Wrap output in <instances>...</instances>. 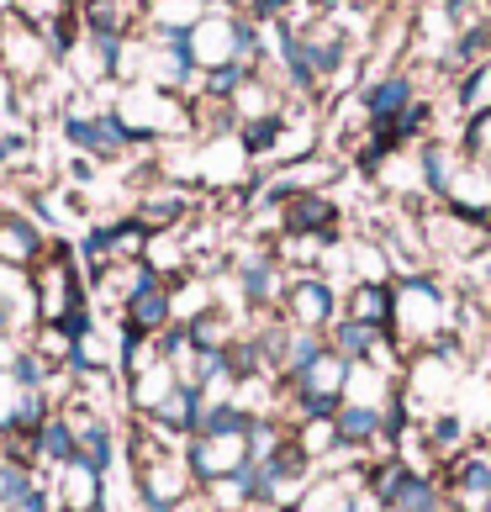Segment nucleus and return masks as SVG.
<instances>
[{
  "label": "nucleus",
  "instance_id": "31",
  "mask_svg": "<svg viewBox=\"0 0 491 512\" xmlns=\"http://www.w3.org/2000/svg\"><path fill=\"white\" fill-rule=\"evenodd\" d=\"M11 333V307H6V296H0V338Z\"/></svg>",
  "mask_w": 491,
  "mask_h": 512
},
{
  "label": "nucleus",
  "instance_id": "12",
  "mask_svg": "<svg viewBox=\"0 0 491 512\" xmlns=\"http://www.w3.org/2000/svg\"><path fill=\"white\" fill-rule=\"evenodd\" d=\"M64 138L74 148H85V154H122V148L132 143V127L122 117H69L64 122Z\"/></svg>",
  "mask_w": 491,
  "mask_h": 512
},
{
  "label": "nucleus",
  "instance_id": "21",
  "mask_svg": "<svg viewBox=\"0 0 491 512\" xmlns=\"http://www.w3.org/2000/svg\"><path fill=\"white\" fill-rule=\"evenodd\" d=\"M344 317L391 333V286H370V280H360V286L349 291V301H344Z\"/></svg>",
  "mask_w": 491,
  "mask_h": 512
},
{
  "label": "nucleus",
  "instance_id": "27",
  "mask_svg": "<svg viewBox=\"0 0 491 512\" xmlns=\"http://www.w3.org/2000/svg\"><path fill=\"white\" fill-rule=\"evenodd\" d=\"M460 106L470 111V117H491V64H481V69L460 85Z\"/></svg>",
  "mask_w": 491,
  "mask_h": 512
},
{
  "label": "nucleus",
  "instance_id": "18",
  "mask_svg": "<svg viewBox=\"0 0 491 512\" xmlns=\"http://www.w3.org/2000/svg\"><path fill=\"white\" fill-rule=\"evenodd\" d=\"M291 433H296V444H301V454H307L312 465L349 454V449H344V433H338V417H307V423H296Z\"/></svg>",
  "mask_w": 491,
  "mask_h": 512
},
{
  "label": "nucleus",
  "instance_id": "22",
  "mask_svg": "<svg viewBox=\"0 0 491 512\" xmlns=\"http://www.w3.org/2000/svg\"><path fill=\"white\" fill-rule=\"evenodd\" d=\"M37 460L43 465H69V460H80V433H74V423L59 412V417H48L43 428H37Z\"/></svg>",
  "mask_w": 491,
  "mask_h": 512
},
{
  "label": "nucleus",
  "instance_id": "23",
  "mask_svg": "<svg viewBox=\"0 0 491 512\" xmlns=\"http://www.w3.org/2000/svg\"><path fill=\"white\" fill-rule=\"evenodd\" d=\"M154 423L164 428V433H196V423H201V396L191 391V386H175L164 396V407L154 412Z\"/></svg>",
  "mask_w": 491,
  "mask_h": 512
},
{
  "label": "nucleus",
  "instance_id": "7",
  "mask_svg": "<svg viewBox=\"0 0 491 512\" xmlns=\"http://www.w3.org/2000/svg\"><path fill=\"white\" fill-rule=\"evenodd\" d=\"M169 328H175V291H169L164 280L154 275V280H148V286H143V291L122 307V333L164 338Z\"/></svg>",
  "mask_w": 491,
  "mask_h": 512
},
{
  "label": "nucleus",
  "instance_id": "20",
  "mask_svg": "<svg viewBox=\"0 0 491 512\" xmlns=\"http://www.w3.org/2000/svg\"><path fill=\"white\" fill-rule=\"evenodd\" d=\"M206 502L222 512H249L259 502V465L238 470V476H222V481H206Z\"/></svg>",
  "mask_w": 491,
  "mask_h": 512
},
{
  "label": "nucleus",
  "instance_id": "26",
  "mask_svg": "<svg viewBox=\"0 0 491 512\" xmlns=\"http://www.w3.org/2000/svg\"><path fill=\"white\" fill-rule=\"evenodd\" d=\"M428 428V439H433V449H439V460H455L460 454V444H465V423L455 412H433V423H423Z\"/></svg>",
  "mask_w": 491,
  "mask_h": 512
},
{
  "label": "nucleus",
  "instance_id": "1",
  "mask_svg": "<svg viewBox=\"0 0 491 512\" xmlns=\"http://www.w3.org/2000/svg\"><path fill=\"white\" fill-rule=\"evenodd\" d=\"M455 296H449L439 280H428V275H407V280H396L391 286V338H396V349H439V333L455 322Z\"/></svg>",
  "mask_w": 491,
  "mask_h": 512
},
{
  "label": "nucleus",
  "instance_id": "17",
  "mask_svg": "<svg viewBox=\"0 0 491 512\" xmlns=\"http://www.w3.org/2000/svg\"><path fill=\"white\" fill-rule=\"evenodd\" d=\"M180 386V375H175V365H169V359H159L154 370H143V375H132L127 381V402H132V412H159L164 407V396Z\"/></svg>",
  "mask_w": 491,
  "mask_h": 512
},
{
  "label": "nucleus",
  "instance_id": "16",
  "mask_svg": "<svg viewBox=\"0 0 491 512\" xmlns=\"http://www.w3.org/2000/svg\"><path fill=\"white\" fill-rule=\"evenodd\" d=\"M381 344H386V333H381V328H365V322H354V317H338L333 328H328V349L344 354L349 365L375 359V349H381Z\"/></svg>",
  "mask_w": 491,
  "mask_h": 512
},
{
  "label": "nucleus",
  "instance_id": "8",
  "mask_svg": "<svg viewBox=\"0 0 491 512\" xmlns=\"http://www.w3.org/2000/svg\"><path fill=\"white\" fill-rule=\"evenodd\" d=\"M428 243L439 254H455V259H470V254H481L486 249V222L481 217H465V212H433L428 222Z\"/></svg>",
  "mask_w": 491,
  "mask_h": 512
},
{
  "label": "nucleus",
  "instance_id": "14",
  "mask_svg": "<svg viewBox=\"0 0 491 512\" xmlns=\"http://www.w3.org/2000/svg\"><path fill=\"white\" fill-rule=\"evenodd\" d=\"M69 370L74 375H111V370H122V338H111L106 328H90L74 338V359H69Z\"/></svg>",
  "mask_w": 491,
  "mask_h": 512
},
{
  "label": "nucleus",
  "instance_id": "6",
  "mask_svg": "<svg viewBox=\"0 0 491 512\" xmlns=\"http://www.w3.org/2000/svg\"><path fill=\"white\" fill-rule=\"evenodd\" d=\"M286 317H291V328H301V333H328L333 322H338V296H333V286H328L323 275L291 280Z\"/></svg>",
  "mask_w": 491,
  "mask_h": 512
},
{
  "label": "nucleus",
  "instance_id": "5",
  "mask_svg": "<svg viewBox=\"0 0 491 512\" xmlns=\"http://www.w3.org/2000/svg\"><path fill=\"white\" fill-rule=\"evenodd\" d=\"M249 428H254V423H249ZM249 428H196L191 439H185V465H191V476L206 486V481H222V476L249 470V465H254Z\"/></svg>",
  "mask_w": 491,
  "mask_h": 512
},
{
  "label": "nucleus",
  "instance_id": "30",
  "mask_svg": "<svg viewBox=\"0 0 491 512\" xmlns=\"http://www.w3.org/2000/svg\"><path fill=\"white\" fill-rule=\"evenodd\" d=\"M275 138H280V117H259V122L243 127V148H249V154H264V148H275Z\"/></svg>",
  "mask_w": 491,
  "mask_h": 512
},
{
  "label": "nucleus",
  "instance_id": "13",
  "mask_svg": "<svg viewBox=\"0 0 491 512\" xmlns=\"http://www.w3.org/2000/svg\"><path fill=\"white\" fill-rule=\"evenodd\" d=\"M238 286L249 291L254 307H280L291 291V280H286V264H280V254H259L249 264H238Z\"/></svg>",
  "mask_w": 491,
  "mask_h": 512
},
{
  "label": "nucleus",
  "instance_id": "3",
  "mask_svg": "<svg viewBox=\"0 0 491 512\" xmlns=\"http://www.w3.org/2000/svg\"><path fill=\"white\" fill-rule=\"evenodd\" d=\"M132 454H138V486H143V507L148 512H180L185 497H191V465H185V454H169L159 444H148L138 433V444H132Z\"/></svg>",
  "mask_w": 491,
  "mask_h": 512
},
{
  "label": "nucleus",
  "instance_id": "29",
  "mask_svg": "<svg viewBox=\"0 0 491 512\" xmlns=\"http://www.w3.org/2000/svg\"><path fill=\"white\" fill-rule=\"evenodd\" d=\"M6 48H11V64H16V69H27V74L43 64V43H37V32H22V27H16Z\"/></svg>",
  "mask_w": 491,
  "mask_h": 512
},
{
  "label": "nucleus",
  "instance_id": "10",
  "mask_svg": "<svg viewBox=\"0 0 491 512\" xmlns=\"http://www.w3.org/2000/svg\"><path fill=\"white\" fill-rule=\"evenodd\" d=\"M59 512H101L106 502V470H96L90 460H69L59 465Z\"/></svg>",
  "mask_w": 491,
  "mask_h": 512
},
{
  "label": "nucleus",
  "instance_id": "2",
  "mask_svg": "<svg viewBox=\"0 0 491 512\" xmlns=\"http://www.w3.org/2000/svg\"><path fill=\"white\" fill-rule=\"evenodd\" d=\"M291 396H296V412H301L296 423H307V417H333L338 407H344V396H349V359L323 344L307 365L291 375Z\"/></svg>",
  "mask_w": 491,
  "mask_h": 512
},
{
  "label": "nucleus",
  "instance_id": "24",
  "mask_svg": "<svg viewBox=\"0 0 491 512\" xmlns=\"http://www.w3.org/2000/svg\"><path fill=\"white\" fill-rule=\"evenodd\" d=\"M185 217V191H164V196H148L143 201V212H138V222L148 227V233H169Z\"/></svg>",
  "mask_w": 491,
  "mask_h": 512
},
{
  "label": "nucleus",
  "instance_id": "9",
  "mask_svg": "<svg viewBox=\"0 0 491 512\" xmlns=\"http://www.w3.org/2000/svg\"><path fill=\"white\" fill-rule=\"evenodd\" d=\"M333 227H338V206L323 191H291V196H280V233L333 238Z\"/></svg>",
  "mask_w": 491,
  "mask_h": 512
},
{
  "label": "nucleus",
  "instance_id": "15",
  "mask_svg": "<svg viewBox=\"0 0 491 512\" xmlns=\"http://www.w3.org/2000/svg\"><path fill=\"white\" fill-rule=\"evenodd\" d=\"M412 111V85L407 80H381L375 90H365V117H370V132H381L391 122H402Z\"/></svg>",
  "mask_w": 491,
  "mask_h": 512
},
{
  "label": "nucleus",
  "instance_id": "11",
  "mask_svg": "<svg viewBox=\"0 0 491 512\" xmlns=\"http://www.w3.org/2000/svg\"><path fill=\"white\" fill-rule=\"evenodd\" d=\"M43 254H48V243H43L32 217L0 212V270H32Z\"/></svg>",
  "mask_w": 491,
  "mask_h": 512
},
{
  "label": "nucleus",
  "instance_id": "4",
  "mask_svg": "<svg viewBox=\"0 0 491 512\" xmlns=\"http://www.w3.org/2000/svg\"><path fill=\"white\" fill-rule=\"evenodd\" d=\"M27 280H32V312H37V322H59L69 317V312H80L85 307V291H80V275H74V259H69V249H48L43 259L27 270Z\"/></svg>",
  "mask_w": 491,
  "mask_h": 512
},
{
  "label": "nucleus",
  "instance_id": "28",
  "mask_svg": "<svg viewBox=\"0 0 491 512\" xmlns=\"http://www.w3.org/2000/svg\"><path fill=\"white\" fill-rule=\"evenodd\" d=\"M354 275L370 280V286H386L391 275V259L381 254V243H354Z\"/></svg>",
  "mask_w": 491,
  "mask_h": 512
},
{
  "label": "nucleus",
  "instance_id": "19",
  "mask_svg": "<svg viewBox=\"0 0 491 512\" xmlns=\"http://www.w3.org/2000/svg\"><path fill=\"white\" fill-rule=\"evenodd\" d=\"M354 481L365 486V465H360V476H354ZM354 481H338V476L312 481L307 497L296 502V512H360V502H354Z\"/></svg>",
  "mask_w": 491,
  "mask_h": 512
},
{
  "label": "nucleus",
  "instance_id": "25",
  "mask_svg": "<svg viewBox=\"0 0 491 512\" xmlns=\"http://www.w3.org/2000/svg\"><path fill=\"white\" fill-rule=\"evenodd\" d=\"M32 497H37V486H32V476H27V465H16V460L0 465V507L16 512V507L32 502Z\"/></svg>",
  "mask_w": 491,
  "mask_h": 512
},
{
  "label": "nucleus",
  "instance_id": "32",
  "mask_svg": "<svg viewBox=\"0 0 491 512\" xmlns=\"http://www.w3.org/2000/svg\"><path fill=\"white\" fill-rule=\"evenodd\" d=\"M180 512H222V507H212V502H201V507H191V502H185Z\"/></svg>",
  "mask_w": 491,
  "mask_h": 512
}]
</instances>
